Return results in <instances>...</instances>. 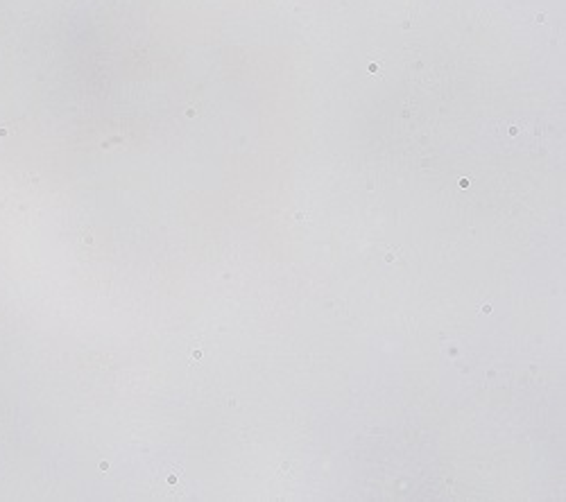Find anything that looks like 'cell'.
<instances>
[{"instance_id": "cell-1", "label": "cell", "mask_w": 566, "mask_h": 502, "mask_svg": "<svg viewBox=\"0 0 566 502\" xmlns=\"http://www.w3.org/2000/svg\"><path fill=\"white\" fill-rule=\"evenodd\" d=\"M399 247H394V249H387V256H385V263H394V260H397V256H399Z\"/></svg>"}, {"instance_id": "cell-2", "label": "cell", "mask_w": 566, "mask_h": 502, "mask_svg": "<svg viewBox=\"0 0 566 502\" xmlns=\"http://www.w3.org/2000/svg\"><path fill=\"white\" fill-rule=\"evenodd\" d=\"M179 478H181V466H179V470H177V475L173 473V475H168V486H177V482H179Z\"/></svg>"}, {"instance_id": "cell-3", "label": "cell", "mask_w": 566, "mask_h": 502, "mask_svg": "<svg viewBox=\"0 0 566 502\" xmlns=\"http://www.w3.org/2000/svg\"><path fill=\"white\" fill-rule=\"evenodd\" d=\"M202 355H204V353H202V349H195L193 353H190V358H193V362H200Z\"/></svg>"}, {"instance_id": "cell-4", "label": "cell", "mask_w": 566, "mask_h": 502, "mask_svg": "<svg viewBox=\"0 0 566 502\" xmlns=\"http://www.w3.org/2000/svg\"><path fill=\"white\" fill-rule=\"evenodd\" d=\"M469 185H471L469 179H460V188H469Z\"/></svg>"}]
</instances>
